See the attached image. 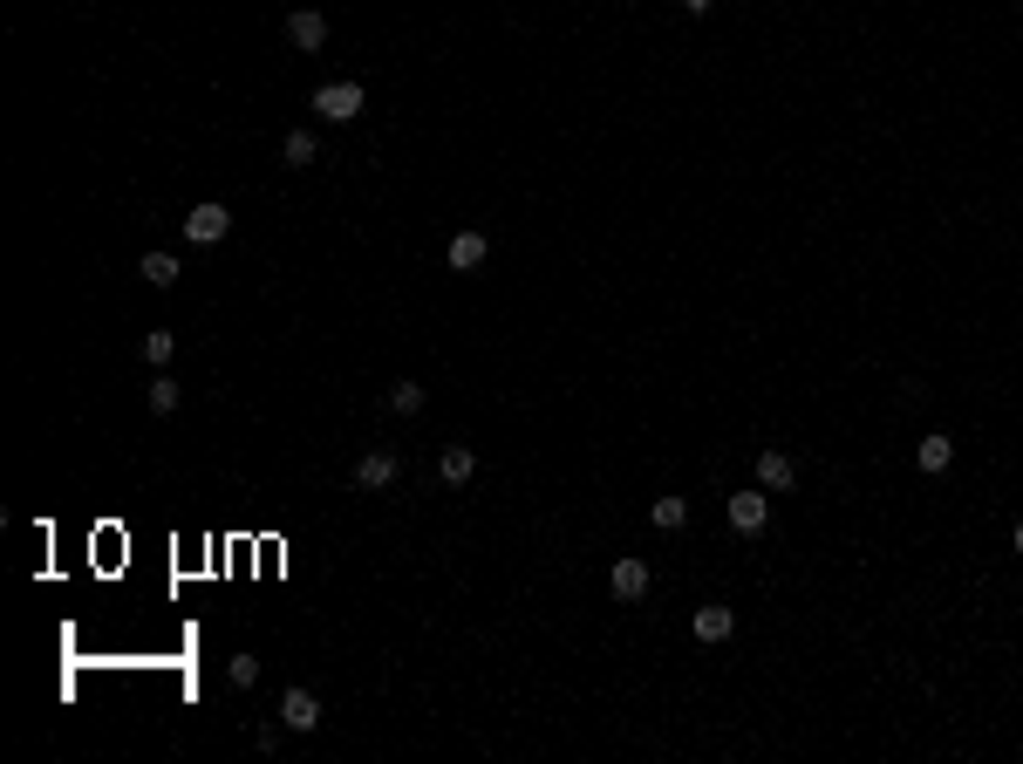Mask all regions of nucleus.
I'll return each instance as SVG.
<instances>
[{"instance_id": "f257e3e1", "label": "nucleus", "mask_w": 1023, "mask_h": 764, "mask_svg": "<svg viewBox=\"0 0 1023 764\" xmlns=\"http://www.w3.org/2000/svg\"><path fill=\"white\" fill-rule=\"evenodd\" d=\"M362 103H369L362 82H328V89H314V116H321V123H355Z\"/></svg>"}, {"instance_id": "f03ea898", "label": "nucleus", "mask_w": 1023, "mask_h": 764, "mask_svg": "<svg viewBox=\"0 0 1023 764\" xmlns=\"http://www.w3.org/2000/svg\"><path fill=\"white\" fill-rule=\"evenodd\" d=\"M226 232H232V212L219 205V198H205V205H191V212H185V239H191V246H219Z\"/></svg>"}, {"instance_id": "7ed1b4c3", "label": "nucleus", "mask_w": 1023, "mask_h": 764, "mask_svg": "<svg viewBox=\"0 0 1023 764\" xmlns=\"http://www.w3.org/2000/svg\"><path fill=\"white\" fill-rule=\"evenodd\" d=\"M396 471H403V464H396V451H369V458L355 464V485H362V492H389V485H396Z\"/></svg>"}, {"instance_id": "20e7f679", "label": "nucleus", "mask_w": 1023, "mask_h": 764, "mask_svg": "<svg viewBox=\"0 0 1023 764\" xmlns=\"http://www.w3.org/2000/svg\"><path fill=\"white\" fill-rule=\"evenodd\" d=\"M764 519H771V498L764 492H730V526L737 533H764Z\"/></svg>"}, {"instance_id": "39448f33", "label": "nucleus", "mask_w": 1023, "mask_h": 764, "mask_svg": "<svg viewBox=\"0 0 1023 764\" xmlns=\"http://www.w3.org/2000/svg\"><path fill=\"white\" fill-rule=\"evenodd\" d=\"M280 724H287V730H321V703H314V689H287V696H280Z\"/></svg>"}, {"instance_id": "423d86ee", "label": "nucleus", "mask_w": 1023, "mask_h": 764, "mask_svg": "<svg viewBox=\"0 0 1023 764\" xmlns=\"http://www.w3.org/2000/svg\"><path fill=\"white\" fill-rule=\"evenodd\" d=\"M287 41H294V48H307V55H314V48H321V41H328V21H321V14H314V7H294V14H287Z\"/></svg>"}, {"instance_id": "0eeeda50", "label": "nucleus", "mask_w": 1023, "mask_h": 764, "mask_svg": "<svg viewBox=\"0 0 1023 764\" xmlns=\"http://www.w3.org/2000/svg\"><path fill=\"white\" fill-rule=\"evenodd\" d=\"M607 580H614V594H621V601H642V594H648V560H614V573H607Z\"/></svg>"}, {"instance_id": "6e6552de", "label": "nucleus", "mask_w": 1023, "mask_h": 764, "mask_svg": "<svg viewBox=\"0 0 1023 764\" xmlns=\"http://www.w3.org/2000/svg\"><path fill=\"white\" fill-rule=\"evenodd\" d=\"M437 471H444V485H471V478H478V451H471V444H451V451L437 458Z\"/></svg>"}, {"instance_id": "1a4fd4ad", "label": "nucleus", "mask_w": 1023, "mask_h": 764, "mask_svg": "<svg viewBox=\"0 0 1023 764\" xmlns=\"http://www.w3.org/2000/svg\"><path fill=\"white\" fill-rule=\"evenodd\" d=\"M485 253H492V239H485V232H457V239H451V267L457 273L485 267Z\"/></svg>"}, {"instance_id": "9d476101", "label": "nucleus", "mask_w": 1023, "mask_h": 764, "mask_svg": "<svg viewBox=\"0 0 1023 764\" xmlns=\"http://www.w3.org/2000/svg\"><path fill=\"white\" fill-rule=\"evenodd\" d=\"M792 478H798V471H792L785 451H764V458H758V485H764V492H792Z\"/></svg>"}, {"instance_id": "9b49d317", "label": "nucleus", "mask_w": 1023, "mask_h": 764, "mask_svg": "<svg viewBox=\"0 0 1023 764\" xmlns=\"http://www.w3.org/2000/svg\"><path fill=\"white\" fill-rule=\"evenodd\" d=\"M737 628V614L723 608V601H710V608H696V642H723Z\"/></svg>"}, {"instance_id": "f8f14e48", "label": "nucleus", "mask_w": 1023, "mask_h": 764, "mask_svg": "<svg viewBox=\"0 0 1023 764\" xmlns=\"http://www.w3.org/2000/svg\"><path fill=\"white\" fill-rule=\"evenodd\" d=\"M137 273H144L151 287H178V273H185V267H178V253H144V267H137Z\"/></svg>"}, {"instance_id": "ddd939ff", "label": "nucleus", "mask_w": 1023, "mask_h": 764, "mask_svg": "<svg viewBox=\"0 0 1023 764\" xmlns=\"http://www.w3.org/2000/svg\"><path fill=\"white\" fill-rule=\"evenodd\" d=\"M914 458H921V471H948V458H955V444H948L942 430H935V437H921V451H914Z\"/></svg>"}, {"instance_id": "4468645a", "label": "nucleus", "mask_w": 1023, "mask_h": 764, "mask_svg": "<svg viewBox=\"0 0 1023 764\" xmlns=\"http://www.w3.org/2000/svg\"><path fill=\"white\" fill-rule=\"evenodd\" d=\"M682 519H689V498H676V492H662V498H655V526H662V533H676Z\"/></svg>"}, {"instance_id": "2eb2a0df", "label": "nucleus", "mask_w": 1023, "mask_h": 764, "mask_svg": "<svg viewBox=\"0 0 1023 764\" xmlns=\"http://www.w3.org/2000/svg\"><path fill=\"white\" fill-rule=\"evenodd\" d=\"M137 355H144V369H164V362H171V335H164V328H151V335L137 342Z\"/></svg>"}, {"instance_id": "dca6fc26", "label": "nucleus", "mask_w": 1023, "mask_h": 764, "mask_svg": "<svg viewBox=\"0 0 1023 764\" xmlns=\"http://www.w3.org/2000/svg\"><path fill=\"white\" fill-rule=\"evenodd\" d=\"M389 410H396V417H417V410H423V382H396V389H389Z\"/></svg>"}, {"instance_id": "f3484780", "label": "nucleus", "mask_w": 1023, "mask_h": 764, "mask_svg": "<svg viewBox=\"0 0 1023 764\" xmlns=\"http://www.w3.org/2000/svg\"><path fill=\"white\" fill-rule=\"evenodd\" d=\"M226 683L232 689H253V683H260V655H232V662H226Z\"/></svg>"}, {"instance_id": "a211bd4d", "label": "nucleus", "mask_w": 1023, "mask_h": 764, "mask_svg": "<svg viewBox=\"0 0 1023 764\" xmlns=\"http://www.w3.org/2000/svg\"><path fill=\"white\" fill-rule=\"evenodd\" d=\"M151 410H157V417L178 410V382H171V376H151Z\"/></svg>"}, {"instance_id": "6ab92c4d", "label": "nucleus", "mask_w": 1023, "mask_h": 764, "mask_svg": "<svg viewBox=\"0 0 1023 764\" xmlns=\"http://www.w3.org/2000/svg\"><path fill=\"white\" fill-rule=\"evenodd\" d=\"M280 157H287L294 171H307V164H314V137H307V130H294V137H287V151H280Z\"/></svg>"}, {"instance_id": "aec40b11", "label": "nucleus", "mask_w": 1023, "mask_h": 764, "mask_svg": "<svg viewBox=\"0 0 1023 764\" xmlns=\"http://www.w3.org/2000/svg\"><path fill=\"white\" fill-rule=\"evenodd\" d=\"M682 7H689V14H710V7H717V0H682Z\"/></svg>"}, {"instance_id": "412c9836", "label": "nucleus", "mask_w": 1023, "mask_h": 764, "mask_svg": "<svg viewBox=\"0 0 1023 764\" xmlns=\"http://www.w3.org/2000/svg\"><path fill=\"white\" fill-rule=\"evenodd\" d=\"M1017 553H1023V526H1017Z\"/></svg>"}]
</instances>
